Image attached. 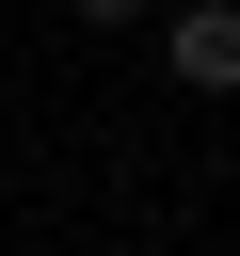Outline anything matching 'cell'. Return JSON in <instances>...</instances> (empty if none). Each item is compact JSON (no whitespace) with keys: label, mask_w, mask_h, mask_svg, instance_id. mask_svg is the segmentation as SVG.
<instances>
[{"label":"cell","mask_w":240,"mask_h":256,"mask_svg":"<svg viewBox=\"0 0 240 256\" xmlns=\"http://www.w3.org/2000/svg\"><path fill=\"white\" fill-rule=\"evenodd\" d=\"M160 48H176V80H192V96H240V0H192Z\"/></svg>","instance_id":"cell-1"},{"label":"cell","mask_w":240,"mask_h":256,"mask_svg":"<svg viewBox=\"0 0 240 256\" xmlns=\"http://www.w3.org/2000/svg\"><path fill=\"white\" fill-rule=\"evenodd\" d=\"M64 16H80V32H144V0H64Z\"/></svg>","instance_id":"cell-2"}]
</instances>
